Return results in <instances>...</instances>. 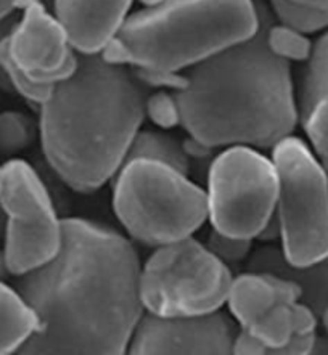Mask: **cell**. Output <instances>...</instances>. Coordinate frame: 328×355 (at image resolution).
Here are the masks:
<instances>
[{"label": "cell", "mask_w": 328, "mask_h": 355, "mask_svg": "<svg viewBox=\"0 0 328 355\" xmlns=\"http://www.w3.org/2000/svg\"><path fill=\"white\" fill-rule=\"evenodd\" d=\"M140 270L134 245L118 232L62 220L57 254L17 283L39 317L19 354H124L145 313Z\"/></svg>", "instance_id": "1"}, {"label": "cell", "mask_w": 328, "mask_h": 355, "mask_svg": "<svg viewBox=\"0 0 328 355\" xmlns=\"http://www.w3.org/2000/svg\"><path fill=\"white\" fill-rule=\"evenodd\" d=\"M256 2L257 33L184 71L185 85L174 90L180 125L208 148H274L300 121L290 63L267 47L269 7Z\"/></svg>", "instance_id": "2"}, {"label": "cell", "mask_w": 328, "mask_h": 355, "mask_svg": "<svg viewBox=\"0 0 328 355\" xmlns=\"http://www.w3.org/2000/svg\"><path fill=\"white\" fill-rule=\"evenodd\" d=\"M148 90L129 66L79 55L39 108L44 155L64 184L92 193L116 175L145 119Z\"/></svg>", "instance_id": "3"}, {"label": "cell", "mask_w": 328, "mask_h": 355, "mask_svg": "<svg viewBox=\"0 0 328 355\" xmlns=\"http://www.w3.org/2000/svg\"><path fill=\"white\" fill-rule=\"evenodd\" d=\"M259 28L256 0H161L129 15L102 57L134 69L184 73Z\"/></svg>", "instance_id": "4"}, {"label": "cell", "mask_w": 328, "mask_h": 355, "mask_svg": "<svg viewBox=\"0 0 328 355\" xmlns=\"http://www.w3.org/2000/svg\"><path fill=\"white\" fill-rule=\"evenodd\" d=\"M113 207L135 241L148 246L191 236L208 219V195L163 162L128 159L116 172Z\"/></svg>", "instance_id": "5"}, {"label": "cell", "mask_w": 328, "mask_h": 355, "mask_svg": "<svg viewBox=\"0 0 328 355\" xmlns=\"http://www.w3.org/2000/svg\"><path fill=\"white\" fill-rule=\"evenodd\" d=\"M227 302L240 328L234 354L312 352L319 317L301 302V291L293 282L274 273L246 270L234 278Z\"/></svg>", "instance_id": "6"}, {"label": "cell", "mask_w": 328, "mask_h": 355, "mask_svg": "<svg viewBox=\"0 0 328 355\" xmlns=\"http://www.w3.org/2000/svg\"><path fill=\"white\" fill-rule=\"evenodd\" d=\"M279 198L275 219L282 251L291 266L328 257V174L314 151L297 137L272 148Z\"/></svg>", "instance_id": "7"}, {"label": "cell", "mask_w": 328, "mask_h": 355, "mask_svg": "<svg viewBox=\"0 0 328 355\" xmlns=\"http://www.w3.org/2000/svg\"><path fill=\"white\" fill-rule=\"evenodd\" d=\"M232 270L195 238L158 246L140 270V297L159 317L201 315L219 311L229 299Z\"/></svg>", "instance_id": "8"}, {"label": "cell", "mask_w": 328, "mask_h": 355, "mask_svg": "<svg viewBox=\"0 0 328 355\" xmlns=\"http://www.w3.org/2000/svg\"><path fill=\"white\" fill-rule=\"evenodd\" d=\"M206 195L213 230L254 240L275 217L279 175L274 161L251 146H229L211 162Z\"/></svg>", "instance_id": "9"}, {"label": "cell", "mask_w": 328, "mask_h": 355, "mask_svg": "<svg viewBox=\"0 0 328 355\" xmlns=\"http://www.w3.org/2000/svg\"><path fill=\"white\" fill-rule=\"evenodd\" d=\"M0 206L7 217L3 256L8 273L21 277L53 259L62 220L39 174L21 159L0 166Z\"/></svg>", "instance_id": "10"}, {"label": "cell", "mask_w": 328, "mask_h": 355, "mask_svg": "<svg viewBox=\"0 0 328 355\" xmlns=\"http://www.w3.org/2000/svg\"><path fill=\"white\" fill-rule=\"evenodd\" d=\"M0 52L19 73L42 85L68 79L79 63L63 26L40 0L21 10L12 31L0 42Z\"/></svg>", "instance_id": "11"}, {"label": "cell", "mask_w": 328, "mask_h": 355, "mask_svg": "<svg viewBox=\"0 0 328 355\" xmlns=\"http://www.w3.org/2000/svg\"><path fill=\"white\" fill-rule=\"evenodd\" d=\"M240 328L234 317L216 311L201 315L159 317L144 313L130 339V354H234Z\"/></svg>", "instance_id": "12"}, {"label": "cell", "mask_w": 328, "mask_h": 355, "mask_svg": "<svg viewBox=\"0 0 328 355\" xmlns=\"http://www.w3.org/2000/svg\"><path fill=\"white\" fill-rule=\"evenodd\" d=\"M134 0H53V15L79 55H102L123 28Z\"/></svg>", "instance_id": "13"}, {"label": "cell", "mask_w": 328, "mask_h": 355, "mask_svg": "<svg viewBox=\"0 0 328 355\" xmlns=\"http://www.w3.org/2000/svg\"><path fill=\"white\" fill-rule=\"evenodd\" d=\"M297 114L328 174V29L314 44L301 84Z\"/></svg>", "instance_id": "14"}, {"label": "cell", "mask_w": 328, "mask_h": 355, "mask_svg": "<svg viewBox=\"0 0 328 355\" xmlns=\"http://www.w3.org/2000/svg\"><path fill=\"white\" fill-rule=\"evenodd\" d=\"M246 270L274 273L295 283L304 302L322 320L328 309V257L309 266H291L282 248L262 246L250 252Z\"/></svg>", "instance_id": "15"}, {"label": "cell", "mask_w": 328, "mask_h": 355, "mask_svg": "<svg viewBox=\"0 0 328 355\" xmlns=\"http://www.w3.org/2000/svg\"><path fill=\"white\" fill-rule=\"evenodd\" d=\"M39 329V317L17 288L0 280V355L21 351Z\"/></svg>", "instance_id": "16"}, {"label": "cell", "mask_w": 328, "mask_h": 355, "mask_svg": "<svg viewBox=\"0 0 328 355\" xmlns=\"http://www.w3.org/2000/svg\"><path fill=\"white\" fill-rule=\"evenodd\" d=\"M135 158L163 162L182 174H190V156L185 151V146L166 132L139 130L126 161Z\"/></svg>", "instance_id": "17"}, {"label": "cell", "mask_w": 328, "mask_h": 355, "mask_svg": "<svg viewBox=\"0 0 328 355\" xmlns=\"http://www.w3.org/2000/svg\"><path fill=\"white\" fill-rule=\"evenodd\" d=\"M266 44L275 57L285 60L288 63L307 62L311 58L312 50H314V44L307 37V34L275 21L270 10L266 21Z\"/></svg>", "instance_id": "18"}, {"label": "cell", "mask_w": 328, "mask_h": 355, "mask_svg": "<svg viewBox=\"0 0 328 355\" xmlns=\"http://www.w3.org/2000/svg\"><path fill=\"white\" fill-rule=\"evenodd\" d=\"M39 134V125L21 111L0 113V158H13L31 146Z\"/></svg>", "instance_id": "19"}, {"label": "cell", "mask_w": 328, "mask_h": 355, "mask_svg": "<svg viewBox=\"0 0 328 355\" xmlns=\"http://www.w3.org/2000/svg\"><path fill=\"white\" fill-rule=\"evenodd\" d=\"M269 10L275 21L304 34H314L328 29V13L291 0H269Z\"/></svg>", "instance_id": "20"}, {"label": "cell", "mask_w": 328, "mask_h": 355, "mask_svg": "<svg viewBox=\"0 0 328 355\" xmlns=\"http://www.w3.org/2000/svg\"><path fill=\"white\" fill-rule=\"evenodd\" d=\"M145 116L161 129H171L180 124V108L174 90L159 89L148 94L145 101Z\"/></svg>", "instance_id": "21"}, {"label": "cell", "mask_w": 328, "mask_h": 355, "mask_svg": "<svg viewBox=\"0 0 328 355\" xmlns=\"http://www.w3.org/2000/svg\"><path fill=\"white\" fill-rule=\"evenodd\" d=\"M251 241L253 240L229 236L224 235V233L211 230L205 245L208 246V250L213 254L218 256L222 262H225L229 266V263L241 262L245 259H248L251 252Z\"/></svg>", "instance_id": "22"}, {"label": "cell", "mask_w": 328, "mask_h": 355, "mask_svg": "<svg viewBox=\"0 0 328 355\" xmlns=\"http://www.w3.org/2000/svg\"><path fill=\"white\" fill-rule=\"evenodd\" d=\"M17 15H12V17L5 18L0 21V40H2L5 35H7L10 31H12L15 21H17ZM0 90H5V92H13L12 85H10L7 76H5L2 66H0Z\"/></svg>", "instance_id": "23"}, {"label": "cell", "mask_w": 328, "mask_h": 355, "mask_svg": "<svg viewBox=\"0 0 328 355\" xmlns=\"http://www.w3.org/2000/svg\"><path fill=\"white\" fill-rule=\"evenodd\" d=\"M31 2H36V0H0V21L17 15V12H21Z\"/></svg>", "instance_id": "24"}, {"label": "cell", "mask_w": 328, "mask_h": 355, "mask_svg": "<svg viewBox=\"0 0 328 355\" xmlns=\"http://www.w3.org/2000/svg\"><path fill=\"white\" fill-rule=\"evenodd\" d=\"M291 2L307 5V7L322 10V12L328 13V0H291Z\"/></svg>", "instance_id": "25"}, {"label": "cell", "mask_w": 328, "mask_h": 355, "mask_svg": "<svg viewBox=\"0 0 328 355\" xmlns=\"http://www.w3.org/2000/svg\"><path fill=\"white\" fill-rule=\"evenodd\" d=\"M10 275L7 263H5V256H3V250H0V280H5V277Z\"/></svg>", "instance_id": "26"}, {"label": "cell", "mask_w": 328, "mask_h": 355, "mask_svg": "<svg viewBox=\"0 0 328 355\" xmlns=\"http://www.w3.org/2000/svg\"><path fill=\"white\" fill-rule=\"evenodd\" d=\"M5 227H7V217H5V212L2 209V206H0V238H2V240L5 236Z\"/></svg>", "instance_id": "27"}, {"label": "cell", "mask_w": 328, "mask_h": 355, "mask_svg": "<svg viewBox=\"0 0 328 355\" xmlns=\"http://www.w3.org/2000/svg\"><path fill=\"white\" fill-rule=\"evenodd\" d=\"M140 3L144 5V7H151V5H156V3H159L161 0H139Z\"/></svg>", "instance_id": "28"}, {"label": "cell", "mask_w": 328, "mask_h": 355, "mask_svg": "<svg viewBox=\"0 0 328 355\" xmlns=\"http://www.w3.org/2000/svg\"><path fill=\"white\" fill-rule=\"evenodd\" d=\"M322 323H324V327L327 329V334H328V309H327V312L324 313V317H322Z\"/></svg>", "instance_id": "29"}]
</instances>
